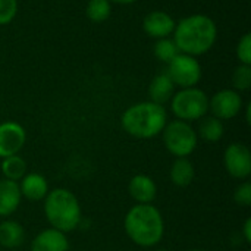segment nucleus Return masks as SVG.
Returning <instances> with one entry per match:
<instances>
[{
  "label": "nucleus",
  "instance_id": "423d86ee",
  "mask_svg": "<svg viewBox=\"0 0 251 251\" xmlns=\"http://www.w3.org/2000/svg\"><path fill=\"white\" fill-rule=\"evenodd\" d=\"M171 110L175 119L196 122L209 113V96L199 87L181 88L171 99Z\"/></svg>",
  "mask_w": 251,
  "mask_h": 251
},
{
  "label": "nucleus",
  "instance_id": "bb28decb",
  "mask_svg": "<svg viewBox=\"0 0 251 251\" xmlns=\"http://www.w3.org/2000/svg\"><path fill=\"white\" fill-rule=\"evenodd\" d=\"M243 237H244V241L247 244L251 243V219H246L244 225H243Z\"/></svg>",
  "mask_w": 251,
  "mask_h": 251
},
{
  "label": "nucleus",
  "instance_id": "4be33fe9",
  "mask_svg": "<svg viewBox=\"0 0 251 251\" xmlns=\"http://www.w3.org/2000/svg\"><path fill=\"white\" fill-rule=\"evenodd\" d=\"M153 53H154V57L163 63H169L176 54H179V50L174 41L172 37H166V38H160V40H156L154 46H153Z\"/></svg>",
  "mask_w": 251,
  "mask_h": 251
},
{
  "label": "nucleus",
  "instance_id": "dca6fc26",
  "mask_svg": "<svg viewBox=\"0 0 251 251\" xmlns=\"http://www.w3.org/2000/svg\"><path fill=\"white\" fill-rule=\"evenodd\" d=\"M196 178L194 163L188 157H178L172 162L169 169V179L178 188H187Z\"/></svg>",
  "mask_w": 251,
  "mask_h": 251
},
{
  "label": "nucleus",
  "instance_id": "7ed1b4c3",
  "mask_svg": "<svg viewBox=\"0 0 251 251\" xmlns=\"http://www.w3.org/2000/svg\"><path fill=\"white\" fill-rule=\"evenodd\" d=\"M168 124V112L165 106L147 101H138L126 107L121 116L122 129L132 138L151 140L162 134Z\"/></svg>",
  "mask_w": 251,
  "mask_h": 251
},
{
  "label": "nucleus",
  "instance_id": "4468645a",
  "mask_svg": "<svg viewBox=\"0 0 251 251\" xmlns=\"http://www.w3.org/2000/svg\"><path fill=\"white\" fill-rule=\"evenodd\" d=\"M18 185L22 199L29 201H43L50 191L47 178L37 172H26Z\"/></svg>",
  "mask_w": 251,
  "mask_h": 251
},
{
  "label": "nucleus",
  "instance_id": "20e7f679",
  "mask_svg": "<svg viewBox=\"0 0 251 251\" xmlns=\"http://www.w3.org/2000/svg\"><path fill=\"white\" fill-rule=\"evenodd\" d=\"M43 212L50 228L63 234H69L79 228L82 221V209L76 196L63 187L49 191L43 200Z\"/></svg>",
  "mask_w": 251,
  "mask_h": 251
},
{
  "label": "nucleus",
  "instance_id": "6ab92c4d",
  "mask_svg": "<svg viewBox=\"0 0 251 251\" xmlns=\"http://www.w3.org/2000/svg\"><path fill=\"white\" fill-rule=\"evenodd\" d=\"M199 129L197 135L199 138L204 140L206 143H218L224 138L225 135V125L221 119L215 118V116H204L199 121Z\"/></svg>",
  "mask_w": 251,
  "mask_h": 251
},
{
  "label": "nucleus",
  "instance_id": "9b49d317",
  "mask_svg": "<svg viewBox=\"0 0 251 251\" xmlns=\"http://www.w3.org/2000/svg\"><path fill=\"white\" fill-rule=\"evenodd\" d=\"M175 25L176 21L165 10H151L143 19L144 32L154 40L171 37L174 34Z\"/></svg>",
  "mask_w": 251,
  "mask_h": 251
},
{
  "label": "nucleus",
  "instance_id": "f3484780",
  "mask_svg": "<svg viewBox=\"0 0 251 251\" xmlns=\"http://www.w3.org/2000/svg\"><path fill=\"white\" fill-rule=\"evenodd\" d=\"M25 229L24 226L13 219H4L0 222V247L13 250L24 244Z\"/></svg>",
  "mask_w": 251,
  "mask_h": 251
},
{
  "label": "nucleus",
  "instance_id": "f8f14e48",
  "mask_svg": "<svg viewBox=\"0 0 251 251\" xmlns=\"http://www.w3.org/2000/svg\"><path fill=\"white\" fill-rule=\"evenodd\" d=\"M128 194L137 204H151L157 197V185L151 176L138 174L129 179Z\"/></svg>",
  "mask_w": 251,
  "mask_h": 251
},
{
  "label": "nucleus",
  "instance_id": "1a4fd4ad",
  "mask_svg": "<svg viewBox=\"0 0 251 251\" xmlns=\"http://www.w3.org/2000/svg\"><path fill=\"white\" fill-rule=\"evenodd\" d=\"M224 168L231 178L247 181L251 175L250 149L243 143L229 144L224 151Z\"/></svg>",
  "mask_w": 251,
  "mask_h": 251
},
{
  "label": "nucleus",
  "instance_id": "aec40b11",
  "mask_svg": "<svg viewBox=\"0 0 251 251\" xmlns=\"http://www.w3.org/2000/svg\"><path fill=\"white\" fill-rule=\"evenodd\" d=\"M0 171L4 179L19 182L24 178V175L28 172V165L24 157H21L19 154H13L1 159Z\"/></svg>",
  "mask_w": 251,
  "mask_h": 251
},
{
  "label": "nucleus",
  "instance_id": "393cba45",
  "mask_svg": "<svg viewBox=\"0 0 251 251\" xmlns=\"http://www.w3.org/2000/svg\"><path fill=\"white\" fill-rule=\"evenodd\" d=\"M237 59L243 65H251V34H244L237 44Z\"/></svg>",
  "mask_w": 251,
  "mask_h": 251
},
{
  "label": "nucleus",
  "instance_id": "0eeeda50",
  "mask_svg": "<svg viewBox=\"0 0 251 251\" xmlns=\"http://www.w3.org/2000/svg\"><path fill=\"white\" fill-rule=\"evenodd\" d=\"M166 74L174 82V85L179 88L197 87V84L201 81V76H203L201 65L197 60V57L185 54V53L176 54L168 63Z\"/></svg>",
  "mask_w": 251,
  "mask_h": 251
},
{
  "label": "nucleus",
  "instance_id": "b1692460",
  "mask_svg": "<svg viewBox=\"0 0 251 251\" xmlns=\"http://www.w3.org/2000/svg\"><path fill=\"white\" fill-rule=\"evenodd\" d=\"M18 13V0H0V25L10 24Z\"/></svg>",
  "mask_w": 251,
  "mask_h": 251
},
{
  "label": "nucleus",
  "instance_id": "5701e85b",
  "mask_svg": "<svg viewBox=\"0 0 251 251\" xmlns=\"http://www.w3.org/2000/svg\"><path fill=\"white\" fill-rule=\"evenodd\" d=\"M232 87L235 91L243 93L251 88V65L240 63L232 72Z\"/></svg>",
  "mask_w": 251,
  "mask_h": 251
},
{
  "label": "nucleus",
  "instance_id": "412c9836",
  "mask_svg": "<svg viewBox=\"0 0 251 251\" xmlns=\"http://www.w3.org/2000/svg\"><path fill=\"white\" fill-rule=\"evenodd\" d=\"M87 18L94 24H101L110 18L112 3L109 0H88L85 9Z\"/></svg>",
  "mask_w": 251,
  "mask_h": 251
},
{
  "label": "nucleus",
  "instance_id": "cd10ccee",
  "mask_svg": "<svg viewBox=\"0 0 251 251\" xmlns=\"http://www.w3.org/2000/svg\"><path fill=\"white\" fill-rule=\"evenodd\" d=\"M110 3H116V4H132L138 0H109Z\"/></svg>",
  "mask_w": 251,
  "mask_h": 251
},
{
  "label": "nucleus",
  "instance_id": "2eb2a0df",
  "mask_svg": "<svg viewBox=\"0 0 251 251\" xmlns=\"http://www.w3.org/2000/svg\"><path fill=\"white\" fill-rule=\"evenodd\" d=\"M22 196L19 185L15 181L0 179V218L7 219L12 216L21 206Z\"/></svg>",
  "mask_w": 251,
  "mask_h": 251
},
{
  "label": "nucleus",
  "instance_id": "f257e3e1",
  "mask_svg": "<svg viewBox=\"0 0 251 251\" xmlns=\"http://www.w3.org/2000/svg\"><path fill=\"white\" fill-rule=\"evenodd\" d=\"M172 38L179 53L197 57L213 49L218 40V26L207 15H188L176 22Z\"/></svg>",
  "mask_w": 251,
  "mask_h": 251
},
{
  "label": "nucleus",
  "instance_id": "7c9ffc66",
  "mask_svg": "<svg viewBox=\"0 0 251 251\" xmlns=\"http://www.w3.org/2000/svg\"><path fill=\"white\" fill-rule=\"evenodd\" d=\"M156 251H168V250H165V249H157Z\"/></svg>",
  "mask_w": 251,
  "mask_h": 251
},
{
  "label": "nucleus",
  "instance_id": "39448f33",
  "mask_svg": "<svg viewBox=\"0 0 251 251\" xmlns=\"http://www.w3.org/2000/svg\"><path fill=\"white\" fill-rule=\"evenodd\" d=\"M160 135L166 151L175 159L190 157L199 146L196 128L191 124L179 119L168 121Z\"/></svg>",
  "mask_w": 251,
  "mask_h": 251
},
{
  "label": "nucleus",
  "instance_id": "a878e982",
  "mask_svg": "<svg viewBox=\"0 0 251 251\" xmlns=\"http://www.w3.org/2000/svg\"><path fill=\"white\" fill-rule=\"evenodd\" d=\"M234 201L241 207L251 206V184L249 181H243L234 191Z\"/></svg>",
  "mask_w": 251,
  "mask_h": 251
},
{
  "label": "nucleus",
  "instance_id": "c85d7f7f",
  "mask_svg": "<svg viewBox=\"0 0 251 251\" xmlns=\"http://www.w3.org/2000/svg\"><path fill=\"white\" fill-rule=\"evenodd\" d=\"M250 113H251V103H247V106H246V121H247V124H250Z\"/></svg>",
  "mask_w": 251,
  "mask_h": 251
},
{
  "label": "nucleus",
  "instance_id": "f03ea898",
  "mask_svg": "<svg viewBox=\"0 0 251 251\" xmlns=\"http://www.w3.org/2000/svg\"><path fill=\"white\" fill-rule=\"evenodd\" d=\"M126 237L138 247H156L165 235V219L162 212L151 204H134L124 218Z\"/></svg>",
  "mask_w": 251,
  "mask_h": 251
},
{
  "label": "nucleus",
  "instance_id": "9d476101",
  "mask_svg": "<svg viewBox=\"0 0 251 251\" xmlns=\"http://www.w3.org/2000/svg\"><path fill=\"white\" fill-rule=\"evenodd\" d=\"M26 143L25 128L15 121L0 124V159L19 154Z\"/></svg>",
  "mask_w": 251,
  "mask_h": 251
},
{
  "label": "nucleus",
  "instance_id": "a211bd4d",
  "mask_svg": "<svg viewBox=\"0 0 251 251\" xmlns=\"http://www.w3.org/2000/svg\"><path fill=\"white\" fill-rule=\"evenodd\" d=\"M174 94H175V85L166 72L153 76V79L150 81V85H149L150 101L165 106L166 103L171 101Z\"/></svg>",
  "mask_w": 251,
  "mask_h": 251
},
{
  "label": "nucleus",
  "instance_id": "ddd939ff",
  "mask_svg": "<svg viewBox=\"0 0 251 251\" xmlns=\"http://www.w3.org/2000/svg\"><path fill=\"white\" fill-rule=\"evenodd\" d=\"M69 247L71 244L66 234L54 228H47L31 240L29 251H69Z\"/></svg>",
  "mask_w": 251,
  "mask_h": 251
},
{
  "label": "nucleus",
  "instance_id": "c756f323",
  "mask_svg": "<svg viewBox=\"0 0 251 251\" xmlns=\"http://www.w3.org/2000/svg\"><path fill=\"white\" fill-rule=\"evenodd\" d=\"M190 251H204V250H200V249H194V250H190Z\"/></svg>",
  "mask_w": 251,
  "mask_h": 251
},
{
  "label": "nucleus",
  "instance_id": "6e6552de",
  "mask_svg": "<svg viewBox=\"0 0 251 251\" xmlns=\"http://www.w3.org/2000/svg\"><path fill=\"white\" fill-rule=\"evenodd\" d=\"M244 107L241 93L234 88H224L209 97V112L222 122L237 118Z\"/></svg>",
  "mask_w": 251,
  "mask_h": 251
}]
</instances>
